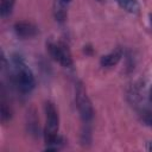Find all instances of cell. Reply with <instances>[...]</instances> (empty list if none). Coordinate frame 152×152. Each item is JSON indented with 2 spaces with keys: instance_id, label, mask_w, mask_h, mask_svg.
Returning a JSON list of instances; mask_svg holds the SVG:
<instances>
[{
  "instance_id": "1",
  "label": "cell",
  "mask_w": 152,
  "mask_h": 152,
  "mask_svg": "<svg viewBox=\"0 0 152 152\" xmlns=\"http://www.w3.org/2000/svg\"><path fill=\"white\" fill-rule=\"evenodd\" d=\"M13 62L15 65V84L18 89L23 93H30L36 86V80L32 71L28 69V66H26L20 56H15Z\"/></svg>"
},
{
  "instance_id": "2",
  "label": "cell",
  "mask_w": 152,
  "mask_h": 152,
  "mask_svg": "<svg viewBox=\"0 0 152 152\" xmlns=\"http://www.w3.org/2000/svg\"><path fill=\"white\" fill-rule=\"evenodd\" d=\"M75 100H76V106L80 112V116L83 121L84 126H88L93 118H94V109L91 106V102L86 93V89L81 82L76 84L75 88Z\"/></svg>"
},
{
  "instance_id": "3",
  "label": "cell",
  "mask_w": 152,
  "mask_h": 152,
  "mask_svg": "<svg viewBox=\"0 0 152 152\" xmlns=\"http://www.w3.org/2000/svg\"><path fill=\"white\" fill-rule=\"evenodd\" d=\"M49 53L50 56L57 61L59 64H62L65 68H70L72 65V58L71 53L65 44L62 43H49L48 44Z\"/></svg>"
},
{
  "instance_id": "4",
  "label": "cell",
  "mask_w": 152,
  "mask_h": 152,
  "mask_svg": "<svg viewBox=\"0 0 152 152\" xmlns=\"http://www.w3.org/2000/svg\"><path fill=\"white\" fill-rule=\"evenodd\" d=\"M14 32L17 33L18 37L21 38H31L34 37L38 33V28L27 21H19L14 25Z\"/></svg>"
},
{
  "instance_id": "5",
  "label": "cell",
  "mask_w": 152,
  "mask_h": 152,
  "mask_svg": "<svg viewBox=\"0 0 152 152\" xmlns=\"http://www.w3.org/2000/svg\"><path fill=\"white\" fill-rule=\"evenodd\" d=\"M121 57H122V50L116 49V50L109 52L108 55L102 56L101 59H100V64L103 68H110V66L116 65L119 63V61L121 59Z\"/></svg>"
},
{
  "instance_id": "6",
  "label": "cell",
  "mask_w": 152,
  "mask_h": 152,
  "mask_svg": "<svg viewBox=\"0 0 152 152\" xmlns=\"http://www.w3.org/2000/svg\"><path fill=\"white\" fill-rule=\"evenodd\" d=\"M115 1L122 10H125L129 13H137L139 10L138 0H115Z\"/></svg>"
},
{
  "instance_id": "7",
  "label": "cell",
  "mask_w": 152,
  "mask_h": 152,
  "mask_svg": "<svg viewBox=\"0 0 152 152\" xmlns=\"http://www.w3.org/2000/svg\"><path fill=\"white\" fill-rule=\"evenodd\" d=\"M15 0H1L0 2V13L1 17H7L8 14H11L12 8L14 6Z\"/></svg>"
},
{
  "instance_id": "8",
  "label": "cell",
  "mask_w": 152,
  "mask_h": 152,
  "mask_svg": "<svg viewBox=\"0 0 152 152\" xmlns=\"http://www.w3.org/2000/svg\"><path fill=\"white\" fill-rule=\"evenodd\" d=\"M10 118H11L10 108H7L6 103L2 101V103H1V120H2L4 122H6L7 120H10Z\"/></svg>"
},
{
  "instance_id": "9",
  "label": "cell",
  "mask_w": 152,
  "mask_h": 152,
  "mask_svg": "<svg viewBox=\"0 0 152 152\" xmlns=\"http://www.w3.org/2000/svg\"><path fill=\"white\" fill-rule=\"evenodd\" d=\"M142 120L146 125L148 126H152V113H145L142 115Z\"/></svg>"
},
{
  "instance_id": "10",
  "label": "cell",
  "mask_w": 152,
  "mask_h": 152,
  "mask_svg": "<svg viewBox=\"0 0 152 152\" xmlns=\"http://www.w3.org/2000/svg\"><path fill=\"white\" fill-rule=\"evenodd\" d=\"M57 2H59V4H63V5H65V6H68V4L71 1V0H56Z\"/></svg>"
},
{
  "instance_id": "11",
  "label": "cell",
  "mask_w": 152,
  "mask_h": 152,
  "mask_svg": "<svg viewBox=\"0 0 152 152\" xmlns=\"http://www.w3.org/2000/svg\"><path fill=\"white\" fill-rule=\"evenodd\" d=\"M147 150H148V151H152V141L148 144V146H147Z\"/></svg>"
},
{
  "instance_id": "12",
  "label": "cell",
  "mask_w": 152,
  "mask_h": 152,
  "mask_svg": "<svg viewBox=\"0 0 152 152\" xmlns=\"http://www.w3.org/2000/svg\"><path fill=\"white\" fill-rule=\"evenodd\" d=\"M150 101H151V103H152V87H151V89H150Z\"/></svg>"
},
{
  "instance_id": "13",
  "label": "cell",
  "mask_w": 152,
  "mask_h": 152,
  "mask_svg": "<svg viewBox=\"0 0 152 152\" xmlns=\"http://www.w3.org/2000/svg\"><path fill=\"white\" fill-rule=\"evenodd\" d=\"M150 24H151V27H152V14L150 15Z\"/></svg>"
}]
</instances>
